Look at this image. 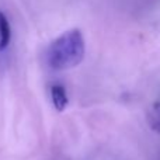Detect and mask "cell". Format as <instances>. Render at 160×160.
Here are the masks:
<instances>
[{
  "mask_svg": "<svg viewBox=\"0 0 160 160\" xmlns=\"http://www.w3.org/2000/svg\"><path fill=\"white\" fill-rule=\"evenodd\" d=\"M86 52L84 38L80 30H69L51 44L48 63L55 70H68L82 63Z\"/></svg>",
  "mask_w": 160,
  "mask_h": 160,
  "instance_id": "6da1fadb",
  "label": "cell"
},
{
  "mask_svg": "<svg viewBox=\"0 0 160 160\" xmlns=\"http://www.w3.org/2000/svg\"><path fill=\"white\" fill-rule=\"evenodd\" d=\"M51 98H52L53 107L58 111H63L65 108L68 107V102H69L66 90H65V87L61 84H55L51 87Z\"/></svg>",
  "mask_w": 160,
  "mask_h": 160,
  "instance_id": "7a4b0ae2",
  "label": "cell"
},
{
  "mask_svg": "<svg viewBox=\"0 0 160 160\" xmlns=\"http://www.w3.org/2000/svg\"><path fill=\"white\" fill-rule=\"evenodd\" d=\"M11 41V28L8 20L0 11V51H4Z\"/></svg>",
  "mask_w": 160,
  "mask_h": 160,
  "instance_id": "3957f363",
  "label": "cell"
},
{
  "mask_svg": "<svg viewBox=\"0 0 160 160\" xmlns=\"http://www.w3.org/2000/svg\"><path fill=\"white\" fill-rule=\"evenodd\" d=\"M148 124L155 132L160 133V102H155L148 111Z\"/></svg>",
  "mask_w": 160,
  "mask_h": 160,
  "instance_id": "277c9868",
  "label": "cell"
}]
</instances>
